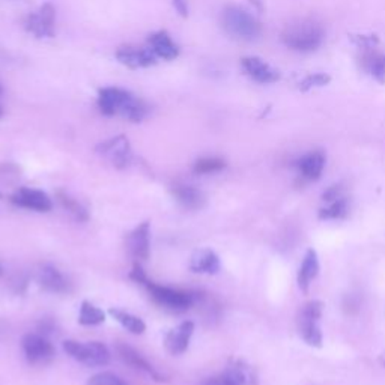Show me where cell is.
Here are the masks:
<instances>
[{
	"instance_id": "cell-1",
	"label": "cell",
	"mask_w": 385,
	"mask_h": 385,
	"mask_svg": "<svg viewBox=\"0 0 385 385\" xmlns=\"http://www.w3.org/2000/svg\"><path fill=\"white\" fill-rule=\"evenodd\" d=\"M323 36V28L315 20H298L285 28L282 41L291 50L310 53L322 45Z\"/></svg>"
},
{
	"instance_id": "cell-2",
	"label": "cell",
	"mask_w": 385,
	"mask_h": 385,
	"mask_svg": "<svg viewBox=\"0 0 385 385\" xmlns=\"http://www.w3.org/2000/svg\"><path fill=\"white\" fill-rule=\"evenodd\" d=\"M224 30L238 40L253 41L262 33L260 23L241 6H227L222 14Z\"/></svg>"
},
{
	"instance_id": "cell-3",
	"label": "cell",
	"mask_w": 385,
	"mask_h": 385,
	"mask_svg": "<svg viewBox=\"0 0 385 385\" xmlns=\"http://www.w3.org/2000/svg\"><path fill=\"white\" fill-rule=\"evenodd\" d=\"M323 311L322 301L313 299L304 304L299 310L298 316V331L303 340L315 347L322 346V331H321V318Z\"/></svg>"
},
{
	"instance_id": "cell-4",
	"label": "cell",
	"mask_w": 385,
	"mask_h": 385,
	"mask_svg": "<svg viewBox=\"0 0 385 385\" xmlns=\"http://www.w3.org/2000/svg\"><path fill=\"white\" fill-rule=\"evenodd\" d=\"M142 285L148 289V292L151 294L155 303L167 310L184 311L195 304L196 301V295L184 292V291H175V289L156 285L151 282L148 277L142 282Z\"/></svg>"
},
{
	"instance_id": "cell-5",
	"label": "cell",
	"mask_w": 385,
	"mask_h": 385,
	"mask_svg": "<svg viewBox=\"0 0 385 385\" xmlns=\"http://www.w3.org/2000/svg\"><path fill=\"white\" fill-rule=\"evenodd\" d=\"M64 349L72 358L91 367L105 366L110 361V352H108L107 346L100 342L81 343L76 340H67L64 342Z\"/></svg>"
},
{
	"instance_id": "cell-6",
	"label": "cell",
	"mask_w": 385,
	"mask_h": 385,
	"mask_svg": "<svg viewBox=\"0 0 385 385\" xmlns=\"http://www.w3.org/2000/svg\"><path fill=\"white\" fill-rule=\"evenodd\" d=\"M96 152L110 161L116 168H125L132 159L130 142L125 136H116L103 142L98 144Z\"/></svg>"
},
{
	"instance_id": "cell-7",
	"label": "cell",
	"mask_w": 385,
	"mask_h": 385,
	"mask_svg": "<svg viewBox=\"0 0 385 385\" xmlns=\"http://www.w3.org/2000/svg\"><path fill=\"white\" fill-rule=\"evenodd\" d=\"M54 8L50 4L42 5L38 11L29 14L26 18V29L36 38H52L54 36Z\"/></svg>"
},
{
	"instance_id": "cell-8",
	"label": "cell",
	"mask_w": 385,
	"mask_h": 385,
	"mask_svg": "<svg viewBox=\"0 0 385 385\" xmlns=\"http://www.w3.org/2000/svg\"><path fill=\"white\" fill-rule=\"evenodd\" d=\"M125 244L130 255L136 260H146L151 253V224L149 222L140 223L134 231L125 236Z\"/></svg>"
},
{
	"instance_id": "cell-9",
	"label": "cell",
	"mask_w": 385,
	"mask_h": 385,
	"mask_svg": "<svg viewBox=\"0 0 385 385\" xmlns=\"http://www.w3.org/2000/svg\"><path fill=\"white\" fill-rule=\"evenodd\" d=\"M116 57L120 64L131 69L148 68L156 62V54L152 52L151 47H120L116 52Z\"/></svg>"
},
{
	"instance_id": "cell-10",
	"label": "cell",
	"mask_w": 385,
	"mask_h": 385,
	"mask_svg": "<svg viewBox=\"0 0 385 385\" xmlns=\"http://www.w3.org/2000/svg\"><path fill=\"white\" fill-rule=\"evenodd\" d=\"M131 92L120 88H104L98 93V107L105 116L122 115L124 108L132 98Z\"/></svg>"
},
{
	"instance_id": "cell-11",
	"label": "cell",
	"mask_w": 385,
	"mask_h": 385,
	"mask_svg": "<svg viewBox=\"0 0 385 385\" xmlns=\"http://www.w3.org/2000/svg\"><path fill=\"white\" fill-rule=\"evenodd\" d=\"M23 349L30 364H40L52 360L54 347L40 334H26L23 337Z\"/></svg>"
},
{
	"instance_id": "cell-12",
	"label": "cell",
	"mask_w": 385,
	"mask_h": 385,
	"mask_svg": "<svg viewBox=\"0 0 385 385\" xmlns=\"http://www.w3.org/2000/svg\"><path fill=\"white\" fill-rule=\"evenodd\" d=\"M11 202L20 208L32 209L36 212H48L53 208L52 199L48 197L44 191L26 187L20 188L16 195H12Z\"/></svg>"
},
{
	"instance_id": "cell-13",
	"label": "cell",
	"mask_w": 385,
	"mask_h": 385,
	"mask_svg": "<svg viewBox=\"0 0 385 385\" xmlns=\"http://www.w3.org/2000/svg\"><path fill=\"white\" fill-rule=\"evenodd\" d=\"M241 65H243V69L246 74L258 83L262 84H270V83H275L280 80V72L274 69L271 65H268L267 62H263L262 59L250 56V57H244L241 60Z\"/></svg>"
},
{
	"instance_id": "cell-14",
	"label": "cell",
	"mask_w": 385,
	"mask_h": 385,
	"mask_svg": "<svg viewBox=\"0 0 385 385\" xmlns=\"http://www.w3.org/2000/svg\"><path fill=\"white\" fill-rule=\"evenodd\" d=\"M192 333H195V323H192L191 321H185L183 323H179L178 327L172 328L166 334V337H164L166 349L172 355L184 354L188 349Z\"/></svg>"
},
{
	"instance_id": "cell-15",
	"label": "cell",
	"mask_w": 385,
	"mask_h": 385,
	"mask_svg": "<svg viewBox=\"0 0 385 385\" xmlns=\"http://www.w3.org/2000/svg\"><path fill=\"white\" fill-rule=\"evenodd\" d=\"M223 378L229 385H258L256 372L244 360L239 358L229 361Z\"/></svg>"
},
{
	"instance_id": "cell-16",
	"label": "cell",
	"mask_w": 385,
	"mask_h": 385,
	"mask_svg": "<svg viewBox=\"0 0 385 385\" xmlns=\"http://www.w3.org/2000/svg\"><path fill=\"white\" fill-rule=\"evenodd\" d=\"M116 349H117L119 357L122 358L128 366H131L132 369H137V370L148 373V375L156 382H166V379L161 375H159V373H156V370L136 351L134 347H131V346H128L125 343H117Z\"/></svg>"
},
{
	"instance_id": "cell-17",
	"label": "cell",
	"mask_w": 385,
	"mask_h": 385,
	"mask_svg": "<svg viewBox=\"0 0 385 385\" xmlns=\"http://www.w3.org/2000/svg\"><path fill=\"white\" fill-rule=\"evenodd\" d=\"M325 167V154L322 151H311L301 156L297 161V168L301 176L307 180H316L321 178Z\"/></svg>"
},
{
	"instance_id": "cell-18",
	"label": "cell",
	"mask_w": 385,
	"mask_h": 385,
	"mask_svg": "<svg viewBox=\"0 0 385 385\" xmlns=\"http://www.w3.org/2000/svg\"><path fill=\"white\" fill-rule=\"evenodd\" d=\"M319 259H318V253L309 248L306 251V256L303 259V263H301V267L298 270V287L303 291L304 294L309 292V287L311 285V282L316 279L319 274Z\"/></svg>"
},
{
	"instance_id": "cell-19",
	"label": "cell",
	"mask_w": 385,
	"mask_h": 385,
	"mask_svg": "<svg viewBox=\"0 0 385 385\" xmlns=\"http://www.w3.org/2000/svg\"><path fill=\"white\" fill-rule=\"evenodd\" d=\"M190 270L197 274H217L220 270V259L211 248H200L192 253Z\"/></svg>"
},
{
	"instance_id": "cell-20",
	"label": "cell",
	"mask_w": 385,
	"mask_h": 385,
	"mask_svg": "<svg viewBox=\"0 0 385 385\" xmlns=\"http://www.w3.org/2000/svg\"><path fill=\"white\" fill-rule=\"evenodd\" d=\"M40 286L47 292H53V294H64L68 291V282L65 277L60 274V271L52 265H45L38 272V277H36Z\"/></svg>"
},
{
	"instance_id": "cell-21",
	"label": "cell",
	"mask_w": 385,
	"mask_h": 385,
	"mask_svg": "<svg viewBox=\"0 0 385 385\" xmlns=\"http://www.w3.org/2000/svg\"><path fill=\"white\" fill-rule=\"evenodd\" d=\"M148 42H149V47L152 48V52L156 54V57H161L164 60H173L179 56L178 45L172 41L171 35H168L166 30H160L151 35Z\"/></svg>"
},
{
	"instance_id": "cell-22",
	"label": "cell",
	"mask_w": 385,
	"mask_h": 385,
	"mask_svg": "<svg viewBox=\"0 0 385 385\" xmlns=\"http://www.w3.org/2000/svg\"><path fill=\"white\" fill-rule=\"evenodd\" d=\"M172 192L175 199L187 209H200L205 207V202H207L203 192L191 185H175Z\"/></svg>"
},
{
	"instance_id": "cell-23",
	"label": "cell",
	"mask_w": 385,
	"mask_h": 385,
	"mask_svg": "<svg viewBox=\"0 0 385 385\" xmlns=\"http://www.w3.org/2000/svg\"><path fill=\"white\" fill-rule=\"evenodd\" d=\"M108 315H110L115 321H117L124 328H127L132 334H143L144 330H146V323H144L140 318L120 309H110L108 310Z\"/></svg>"
},
{
	"instance_id": "cell-24",
	"label": "cell",
	"mask_w": 385,
	"mask_h": 385,
	"mask_svg": "<svg viewBox=\"0 0 385 385\" xmlns=\"http://www.w3.org/2000/svg\"><path fill=\"white\" fill-rule=\"evenodd\" d=\"M361 67L379 83H385V56L378 53H367L361 57Z\"/></svg>"
},
{
	"instance_id": "cell-25",
	"label": "cell",
	"mask_w": 385,
	"mask_h": 385,
	"mask_svg": "<svg viewBox=\"0 0 385 385\" xmlns=\"http://www.w3.org/2000/svg\"><path fill=\"white\" fill-rule=\"evenodd\" d=\"M56 197H57L59 203L62 205V207H64L72 217H74V219H76L77 222H81V223H83V222H88V220H89V214H88L86 208H84L79 200L72 199V197L68 195V192H65V191H57V192H56Z\"/></svg>"
},
{
	"instance_id": "cell-26",
	"label": "cell",
	"mask_w": 385,
	"mask_h": 385,
	"mask_svg": "<svg viewBox=\"0 0 385 385\" xmlns=\"http://www.w3.org/2000/svg\"><path fill=\"white\" fill-rule=\"evenodd\" d=\"M105 321V313L95 307L89 301H83L81 307H80V315H79V322L81 325H98Z\"/></svg>"
},
{
	"instance_id": "cell-27",
	"label": "cell",
	"mask_w": 385,
	"mask_h": 385,
	"mask_svg": "<svg viewBox=\"0 0 385 385\" xmlns=\"http://www.w3.org/2000/svg\"><path fill=\"white\" fill-rule=\"evenodd\" d=\"M347 214V200L342 196L340 199H335L330 202V207L322 208L319 211V219L322 220H340L345 219Z\"/></svg>"
},
{
	"instance_id": "cell-28",
	"label": "cell",
	"mask_w": 385,
	"mask_h": 385,
	"mask_svg": "<svg viewBox=\"0 0 385 385\" xmlns=\"http://www.w3.org/2000/svg\"><path fill=\"white\" fill-rule=\"evenodd\" d=\"M226 167V161L222 159H200L195 164V173L197 175H207V173H214V172H220Z\"/></svg>"
},
{
	"instance_id": "cell-29",
	"label": "cell",
	"mask_w": 385,
	"mask_h": 385,
	"mask_svg": "<svg viewBox=\"0 0 385 385\" xmlns=\"http://www.w3.org/2000/svg\"><path fill=\"white\" fill-rule=\"evenodd\" d=\"M331 81V77L327 76V74H310L307 76L306 79L301 80L298 83V89L301 92H307L313 88H322V86H327V84Z\"/></svg>"
},
{
	"instance_id": "cell-30",
	"label": "cell",
	"mask_w": 385,
	"mask_h": 385,
	"mask_svg": "<svg viewBox=\"0 0 385 385\" xmlns=\"http://www.w3.org/2000/svg\"><path fill=\"white\" fill-rule=\"evenodd\" d=\"M88 385H127V384L119 377H116L115 373L103 372V373H98V375L92 377L88 381Z\"/></svg>"
},
{
	"instance_id": "cell-31",
	"label": "cell",
	"mask_w": 385,
	"mask_h": 385,
	"mask_svg": "<svg viewBox=\"0 0 385 385\" xmlns=\"http://www.w3.org/2000/svg\"><path fill=\"white\" fill-rule=\"evenodd\" d=\"M349 38H351V41L360 48H367V50H370V48H373L379 42L377 35H351Z\"/></svg>"
},
{
	"instance_id": "cell-32",
	"label": "cell",
	"mask_w": 385,
	"mask_h": 385,
	"mask_svg": "<svg viewBox=\"0 0 385 385\" xmlns=\"http://www.w3.org/2000/svg\"><path fill=\"white\" fill-rule=\"evenodd\" d=\"M130 279L134 280L136 283H140L146 279V274H144L143 268L140 267V263H134V267H132V271L130 272Z\"/></svg>"
},
{
	"instance_id": "cell-33",
	"label": "cell",
	"mask_w": 385,
	"mask_h": 385,
	"mask_svg": "<svg viewBox=\"0 0 385 385\" xmlns=\"http://www.w3.org/2000/svg\"><path fill=\"white\" fill-rule=\"evenodd\" d=\"M172 2H173L176 11L179 12L180 16H183V17H187V16H188V8H187V2H185V0H172Z\"/></svg>"
},
{
	"instance_id": "cell-34",
	"label": "cell",
	"mask_w": 385,
	"mask_h": 385,
	"mask_svg": "<svg viewBox=\"0 0 385 385\" xmlns=\"http://www.w3.org/2000/svg\"><path fill=\"white\" fill-rule=\"evenodd\" d=\"M202 385H229L226 382V379L223 377H219V378H209L205 381Z\"/></svg>"
},
{
	"instance_id": "cell-35",
	"label": "cell",
	"mask_w": 385,
	"mask_h": 385,
	"mask_svg": "<svg viewBox=\"0 0 385 385\" xmlns=\"http://www.w3.org/2000/svg\"><path fill=\"white\" fill-rule=\"evenodd\" d=\"M2 113H4V112H2V107H0V116H2Z\"/></svg>"
},
{
	"instance_id": "cell-36",
	"label": "cell",
	"mask_w": 385,
	"mask_h": 385,
	"mask_svg": "<svg viewBox=\"0 0 385 385\" xmlns=\"http://www.w3.org/2000/svg\"><path fill=\"white\" fill-rule=\"evenodd\" d=\"M0 272H2V268H0Z\"/></svg>"
},
{
	"instance_id": "cell-37",
	"label": "cell",
	"mask_w": 385,
	"mask_h": 385,
	"mask_svg": "<svg viewBox=\"0 0 385 385\" xmlns=\"http://www.w3.org/2000/svg\"><path fill=\"white\" fill-rule=\"evenodd\" d=\"M0 92H2V88H0Z\"/></svg>"
},
{
	"instance_id": "cell-38",
	"label": "cell",
	"mask_w": 385,
	"mask_h": 385,
	"mask_svg": "<svg viewBox=\"0 0 385 385\" xmlns=\"http://www.w3.org/2000/svg\"><path fill=\"white\" fill-rule=\"evenodd\" d=\"M0 199H2V195H0Z\"/></svg>"
}]
</instances>
